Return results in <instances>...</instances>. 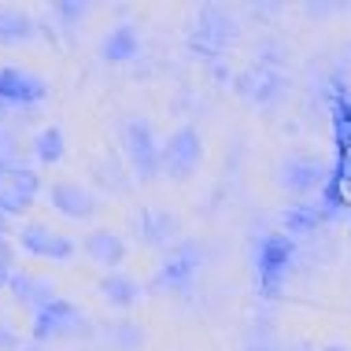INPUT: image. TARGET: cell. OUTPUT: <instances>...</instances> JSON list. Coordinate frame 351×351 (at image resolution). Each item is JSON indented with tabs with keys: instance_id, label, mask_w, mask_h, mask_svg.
Wrapping results in <instances>:
<instances>
[{
	"instance_id": "6da1fadb",
	"label": "cell",
	"mask_w": 351,
	"mask_h": 351,
	"mask_svg": "<svg viewBox=\"0 0 351 351\" xmlns=\"http://www.w3.org/2000/svg\"><path fill=\"white\" fill-rule=\"evenodd\" d=\"M34 333L41 340H52V337H78L85 333V315L78 307H71L67 300H52L37 311V322H34Z\"/></svg>"
},
{
	"instance_id": "7a4b0ae2",
	"label": "cell",
	"mask_w": 351,
	"mask_h": 351,
	"mask_svg": "<svg viewBox=\"0 0 351 351\" xmlns=\"http://www.w3.org/2000/svg\"><path fill=\"white\" fill-rule=\"evenodd\" d=\"M126 152H130V163L141 178H152L159 167H163V152L156 148V141H152V126L148 122H126Z\"/></svg>"
},
{
	"instance_id": "3957f363",
	"label": "cell",
	"mask_w": 351,
	"mask_h": 351,
	"mask_svg": "<svg viewBox=\"0 0 351 351\" xmlns=\"http://www.w3.org/2000/svg\"><path fill=\"white\" fill-rule=\"evenodd\" d=\"M19 248L26 255H37V259L67 263L74 255V241H67L63 233H52L49 226H26V230H19Z\"/></svg>"
},
{
	"instance_id": "277c9868",
	"label": "cell",
	"mask_w": 351,
	"mask_h": 351,
	"mask_svg": "<svg viewBox=\"0 0 351 351\" xmlns=\"http://www.w3.org/2000/svg\"><path fill=\"white\" fill-rule=\"evenodd\" d=\"M37 189H41V182H37L34 170H8L4 178H0V215H19L26 211V207L34 204Z\"/></svg>"
},
{
	"instance_id": "5b68a950",
	"label": "cell",
	"mask_w": 351,
	"mask_h": 351,
	"mask_svg": "<svg viewBox=\"0 0 351 351\" xmlns=\"http://www.w3.org/2000/svg\"><path fill=\"white\" fill-rule=\"evenodd\" d=\"M45 97V82L26 71H0V108H30Z\"/></svg>"
},
{
	"instance_id": "8992f818",
	"label": "cell",
	"mask_w": 351,
	"mask_h": 351,
	"mask_svg": "<svg viewBox=\"0 0 351 351\" xmlns=\"http://www.w3.org/2000/svg\"><path fill=\"white\" fill-rule=\"evenodd\" d=\"M196 159H200V141H196V134L193 130H178L163 148V167L178 178H189L196 167Z\"/></svg>"
},
{
	"instance_id": "52a82bcc",
	"label": "cell",
	"mask_w": 351,
	"mask_h": 351,
	"mask_svg": "<svg viewBox=\"0 0 351 351\" xmlns=\"http://www.w3.org/2000/svg\"><path fill=\"white\" fill-rule=\"evenodd\" d=\"M52 207L67 218H89L97 211V200L93 193H85V185H74V182H60L52 189Z\"/></svg>"
},
{
	"instance_id": "ba28073f",
	"label": "cell",
	"mask_w": 351,
	"mask_h": 351,
	"mask_svg": "<svg viewBox=\"0 0 351 351\" xmlns=\"http://www.w3.org/2000/svg\"><path fill=\"white\" fill-rule=\"evenodd\" d=\"M122 241L111 230H97L85 237V255H89L93 263H100V267H119L122 263Z\"/></svg>"
},
{
	"instance_id": "9c48e42d",
	"label": "cell",
	"mask_w": 351,
	"mask_h": 351,
	"mask_svg": "<svg viewBox=\"0 0 351 351\" xmlns=\"http://www.w3.org/2000/svg\"><path fill=\"white\" fill-rule=\"evenodd\" d=\"M12 292H15V300L19 303H30L34 311H41L45 303H52V300H60L56 296V289L49 281H37V278H26V274H12Z\"/></svg>"
},
{
	"instance_id": "30bf717a",
	"label": "cell",
	"mask_w": 351,
	"mask_h": 351,
	"mask_svg": "<svg viewBox=\"0 0 351 351\" xmlns=\"http://www.w3.org/2000/svg\"><path fill=\"white\" fill-rule=\"evenodd\" d=\"M34 34V19H26L23 12H0V41L4 45H23Z\"/></svg>"
},
{
	"instance_id": "8fae6325",
	"label": "cell",
	"mask_w": 351,
	"mask_h": 351,
	"mask_svg": "<svg viewBox=\"0 0 351 351\" xmlns=\"http://www.w3.org/2000/svg\"><path fill=\"white\" fill-rule=\"evenodd\" d=\"M104 56H108V60H134L137 56V30L134 26H119V30L104 41Z\"/></svg>"
},
{
	"instance_id": "7c38bea8",
	"label": "cell",
	"mask_w": 351,
	"mask_h": 351,
	"mask_svg": "<svg viewBox=\"0 0 351 351\" xmlns=\"http://www.w3.org/2000/svg\"><path fill=\"white\" fill-rule=\"evenodd\" d=\"M100 292H104V300L115 303V307H130V303H137V296H141V285L130 281V278H108L100 285Z\"/></svg>"
},
{
	"instance_id": "4fadbf2b",
	"label": "cell",
	"mask_w": 351,
	"mask_h": 351,
	"mask_svg": "<svg viewBox=\"0 0 351 351\" xmlns=\"http://www.w3.org/2000/svg\"><path fill=\"white\" fill-rule=\"evenodd\" d=\"M34 152H37V159H41V163H60L63 159V134L60 130H41V134H37V141H34Z\"/></svg>"
},
{
	"instance_id": "5bb4252c",
	"label": "cell",
	"mask_w": 351,
	"mask_h": 351,
	"mask_svg": "<svg viewBox=\"0 0 351 351\" xmlns=\"http://www.w3.org/2000/svg\"><path fill=\"white\" fill-rule=\"evenodd\" d=\"M8 170H15V141L8 130H0V178H4Z\"/></svg>"
}]
</instances>
